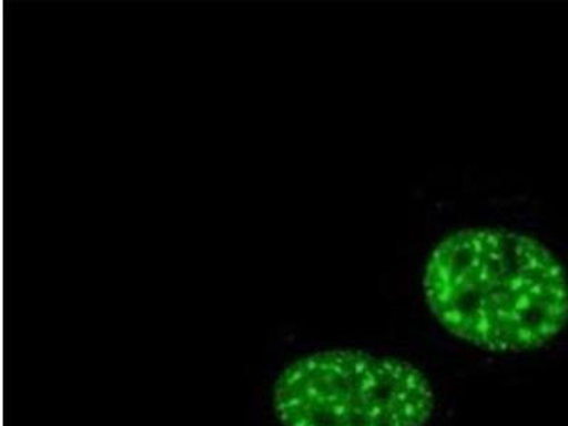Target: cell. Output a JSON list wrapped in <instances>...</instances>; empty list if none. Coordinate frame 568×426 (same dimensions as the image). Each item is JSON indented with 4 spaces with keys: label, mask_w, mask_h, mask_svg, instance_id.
Segmentation results:
<instances>
[{
    "label": "cell",
    "mask_w": 568,
    "mask_h": 426,
    "mask_svg": "<svg viewBox=\"0 0 568 426\" xmlns=\"http://www.w3.org/2000/svg\"><path fill=\"white\" fill-rule=\"evenodd\" d=\"M251 418L271 426H426L436 397L417 365L353 348L293 355L266 375Z\"/></svg>",
    "instance_id": "2"
},
{
    "label": "cell",
    "mask_w": 568,
    "mask_h": 426,
    "mask_svg": "<svg viewBox=\"0 0 568 426\" xmlns=\"http://www.w3.org/2000/svg\"><path fill=\"white\" fill-rule=\"evenodd\" d=\"M424 296L439 326L497 354L535 352L568 323V276L549 247L524 233L468 227L426 262Z\"/></svg>",
    "instance_id": "1"
}]
</instances>
